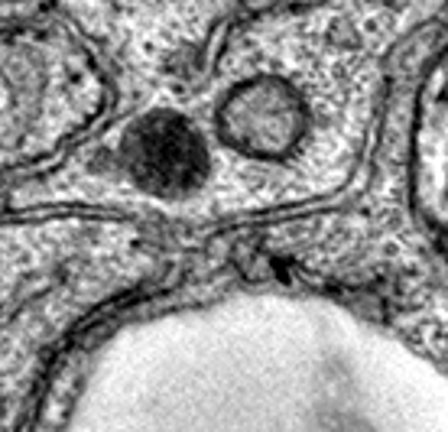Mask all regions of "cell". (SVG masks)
<instances>
[{"instance_id":"6da1fadb","label":"cell","mask_w":448,"mask_h":432,"mask_svg":"<svg viewBox=\"0 0 448 432\" xmlns=\"http://www.w3.org/2000/svg\"><path fill=\"white\" fill-rule=\"evenodd\" d=\"M185 422V432H448V377L403 351H321L212 393Z\"/></svg>"},{"instance_id":"7a4b0ae2","label":"cell","mask_w":448,"mask_h":432,"mask_svg":"<svg viewBox=\"0 0 448 432\" xmlns=\"http://www.w3.org/2000/svg\"><path fill=\"white\" fill-rule=\"evenodd\" d=\"M409 159L422 224L448 257V49L419 88Z\"/></svg>"}]
</instances>
